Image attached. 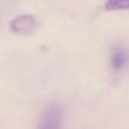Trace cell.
<instances>
[{
	"label": "cell",
	"instance_id": "6da1fadb",
	"mask_svg": "<svg viewBox=\"0 0 129 129\" xmlns=\"http://www.w3.org/2000/svg\"><path fill=\"white\" fill-rule=\"evenodd\" d=\"M38 129H61V109L56 103L48 104Z\"/></svg>",
	"mask_w": 129,
	"mask_h": 129
},
{
	"label": "cell",
	"instance_id": "7a4b0ae2",
	"mask_svg": "<svg viewBox=\"0 0 129 129\" xmlns=\"http://www.w3.org/2000/svg\"><path fill=\"white\" fill-rule=\"evenodd\" d=\"M36 27V19L32 15H20L14 18L9 24V28L13 33L18 35L31 34Z\"/></svg>",
	"mask_w": 129,
	"mask_h": 129
},
{
	"label": "cell",
	"instance_id": "3957f363",
	"mask_svg": "<svg viewBox=\"0 0 129 129\" xmlns=\"http://www.w3.org/2000/svg\"><path fill=\"white\" fill-rule=\"evenodd\" d=\"M110 62L114 70L119 71L122 70L127 63L129 62V54L123 48L120 47H114L111 52V58H110Z\"/></svg>",
	"mask_w": 129,
	"mask_h": 129
},
{
	"label": "cell",
	"instance_id": "277c9868",
	"mask_svg": "<svg viewBox=\"0 0 129 129\" xmlns=\"http://www.w3.org/2000/svg\"><path fill=\"white\" fill-rule=\"evenodd\" d=\"M104 8L108 11L129 9V0H107Z\"/></svg>",
	"mask_w": 129,
	"mask_h": 129
}]
</instances>
